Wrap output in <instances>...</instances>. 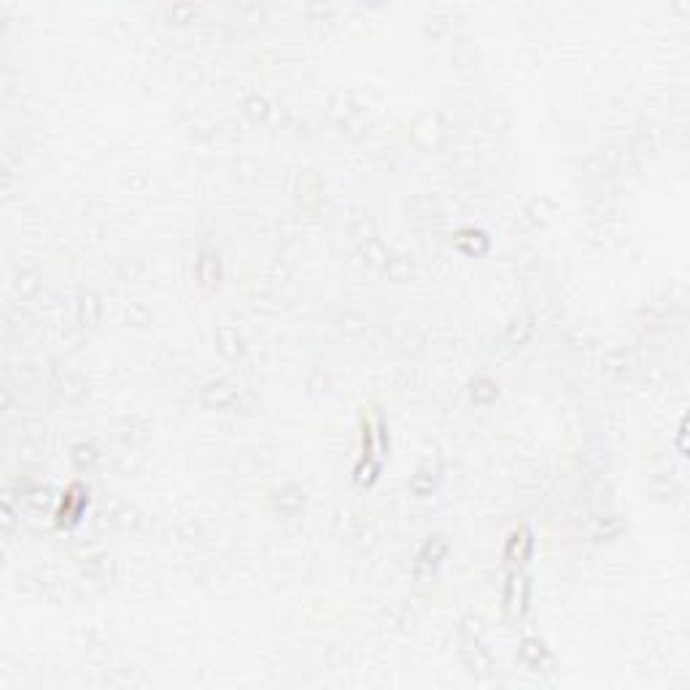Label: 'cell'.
Here are the masks:
<instances>
[{"label": "cell", "mask_w": 690, "mask_h": 690, "mask_svg": "<svg viewBox=\"0 0 690 690\" xmlns=\"http://www.w3.org/2000/svg\"><path fill=\"white\" fill-rule=\"evenodd\" d=\"M529 550H532V534L529 532H515L510 536V545H507V558H512V561H523L526 556H529Z\"/></svg>", "instance_id": "1"}]
</instances>
